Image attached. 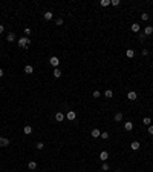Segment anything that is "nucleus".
<instances>
[{"mask_svg":"<svg viewBox=\"0 0 153 172\" xmlns=\"http://www.w3.org/2000/svg\"><path fill=\"white\" fill-rule=\"evenodd\" d=\"M29 45H31V38H29V37H22V38H18V46H20V48L28 49Z\"/></svg>","mask_w":153,"mask_h":172,"instance_id":"nucleus-1","label":"nucleus"},{"mask_svg":"<svg viewBox=\"0 0 153 172\" xmlns=\"http://www.w3.org/2000/svg\"><path fill=\"white\" fill-rule=\"evenodd\" d=\"M49 63H51L54 68H57L58 65H60V60H58V57H51V58H49Z\"/></svg>","mask_w":153,"mask_h":172,"instance_id":"nucleus-2","label":"nucleus"},{"mask_svg":"<svg viewBox=\"0 0 153 172\" xmlns=\"http://www.w3.org/2000/svg\"><path fill=\"white\" fill-rule=\"evenodd\" d=\"M127 98H129V100H132V102H135V100L138 98V94H136L135 91H130V92L127 94Z\"/></svg>","mask_w":153,"mask_h":172,"instance_id":"nucleus-3","label":"nucleus"},{"mask_svg":"<svg viewBox=\"0 0 153 172\" xmlns=\"http://www.w3.org/2000/svg\"><path fill=\"white\" fill-rule=\"evenodd\" d=\"M66 117H67V120H70V121H72V120L77 118V112H75V111H69V112L66 114Z\"/></svg>","mask_w":153,"mask_h":172,"instance_id":"nucleus-4","label":"nucleus"},{"mask_svg":"<svg viewBox=\"0 0 153 172\" xmlns=\"http://www.w3.org/2000/svg\"><path fill=\"white\" fill-rule=\"evenodd\" d=\"M0 146L2 148H6V146H9V140L5 137H0Z\"/></svg>","mask_w":153,"mask_h":172,"instance_id":"nucleus-5","label":"nucleus"},{"mask_svg":"<svg viewBox=\"0 0 153 172\" xmlns=\"http://www.w3.org/2000/svg\"><path fill=\"white\" fill-rule=\"evenodd\" d=\"M107 158H109V152L101 151V154H100V160H101V161H106Z\"/></svg>","mask_w":153,"mask_h":172,"instance_id":"nucleus-6","label":"nucleus"},{"mask_svg":"<svg viewBox=\"0 0 153 172\" xmlns=\"http://www.w3.org/2000/svg\"><path fill=\"white\" fill-rule=\"evenodd\" d=\"M90 135H92L93 138H98V137H101V131H100V129H93V131L90 132Z\"/></svg>","mask_w":153,"mask_h":172,"instance_id":"nucleus-7","label":"nucleus"},{"mask_svg":"<svg viewBox=\"0 0 153 172\" xmlns=\"http://www.w3.org/2000/svg\"><path fill=\"white\" fill-rule=\"evenodd\" d=\"M124 129H126L127 132H130V131L133 129V123H132V121H126V123H124Z\"/></svg>","mask_w":153,"mask_h":172,"instance_id":"nucleus-8","label":"nucleus"},{"mask_svg":"<svg viewBox=\"0 0 153 172\" xmlns=\"http://www.w3.org/2000/svg\"><path fill=\"white\" fill-rule=\"evenodd\" d=\"M144 34H145V35H152V34H153V26H152V25L145 26V29H144Z\"/></svg>","mask_w":153,"mask_h":172,"instance_id":"nucleus-9","label":"nucleus"},{"mask_svg":"<svg viewBox=\"0 0 153 172\" xmlns=\"http://www.w3.org/2000/svg\"><path fill=\"white\" fill-rule=\"evenodd\" d=\"M130 148H132V151H138V149L141 148V144H139V141H133V143L130 144Z\"/></svg>","mask_w":153,"mask_h":172,"instance_id":"nucleus-10","label":"nucleus"},{"mask_svg":"<svg viewBox=\"0 0 153 172\" xmlns=\"http://www.w3.org/2000/svg\"><path fill=\"white\" fill-rule=\"evenodd\" d=\"M23 132H25V134H26V135H29V134H32V128H31V126H29V125H26V126H25V128H23Z\"/></svg>","mask_w":153,"mask_h":172,"instance_id":"nucleus-11","label":"nucleus"},{"mask_svg":"<svg viewBox=\"0 0 153 172\" xmlns=\"http://www.w3.org/2000/svg\"><path fill=\"white\" fill-rule=\"evenodd\" d=\"M25 72L26 74H32V72H34V68H32L31 65H26V66H25Z\"/></svg>","mask_w":153,"mask_h":172,"instance_id":"nucleus-12","label":"nucleus"},{"mask_svg":"<svg viewBox=\"0 0 153 172\" xmlns=\"http://www.w3.org/2000/svg\"><path fill=\"white\" fill-rule=\"evenodd\" d=\"M52 74H54V77H55V79H60V77H61V71L58 69V68H55Z\"/></svg>","mask_w":153,"mask_h":172,"instance_id":"nucleus-13","label":"nucleus"},{"mask_svg":"<svg viewBox=\"0 0 153 172\" xmlns=\"http://www.w3.org/2000/svg\"><path fill=\"white\" fill-rule=\"evenodd\" d=\"M35 167H37V163H35V161H29V163H28V169L34 171Z\"/></svg>","mask_w":153,"mask_h":172,"instance_id":"nucleus-14","label":"nucleus"},{"mask_svg":"<svg viewBox=\"0 0 153 172\" xmlns=\"http://www.w3.org/2000/svg\"><path fill=\"white\" fill-rule=\"evenodd\" d=\"M55 120H57V121H63V120H64V114H61V112H58V114L55 115Z\"/></svg>","mask_w":153,"mask_h":172,"instance_id":"nucleus-15","label":"nucleus"},{"mask_svg":"<svg viewBox=\"0 0 153 172\" xmlns=\"http://www.w3.org/2000/svg\"><path fill=\"white\" fill-rule=\"evenodd\" d=\"M115 121H122V114H121V112H116V114H115Z\"/></svg>","mask_w":153,"mask_h":172,"instance_id":"nucleus-16","label":"nucleus"},{"mask_svg":"<svg viewBox=\"0 0 153 172\" xmlns=\"http://www.w3.org/2000/svg\"><path fill=\"white\" fill-rule=\"evenodd\" d=\"M126 56H127L129 58H133V56H135V51H133V49H127V51H126Z\"/></svg>","mask_w":153,"mask_h":172,"instance_id":"nucleus-17","label":"nucleus"},{"mask_svg":"<svg viewBox=\"0 0 153 172\" xmlns=\"http://www.w3.org/2000/svg\"><path fill=\"white\" fill-rule=\"evenodd\" d=\"M139 29H141V26H139L138 23H133V25H132V31H133V32H139Z\"/></svg>","mask_w":153,"mask_h":172,"instance_id":"nucleus-18","label":"nucleus"},{"mask_svg":"<svg viewBox=\"0 0 153 172\" xmlns=\"http://www.w3.org/2000/svg\"><path fill=\"white\" fill-rule=\"evenodd\" d=\"M44 20H52V12L51 11H46V12H44Z\"/></svg>","mask_w":153,"mask_h":172,"instance_id":"nucleus-19","label":"nucleus"},{"mask_svg":"<svg viewBox=\"0 0 153 172\" xmlns=\"http://www.w3.org/2000/svg\"><path fill=\"white\" fill-rule=\"evenodd\" d=\"M104 95H106V97H107V98H112V97H113V91H110V89H107V91H106V92H104Z\"/></svg>","mask_w":153,"mask_h":172,"instance_id":"nucleus-20","label":"nucleus"},{"mask_svg":"<svg viewBox=\"0 0 153 172\" xmlns=\"http://www.w3.org/2000/svg\"><path fill=\"white\" fill-rule=\"evenodd\" d=\"M6 40H8V42H14V40H15V35H14V34L11 32V34H8V37H6Z\"/></svg>","mask_w":153,"mask_h":172,"instance_id":"nucleus-21","label":"nucleus"},{"mask_svg":"<svg viewBox=\"0 0 153 172\" xmlns=\"http://www.w3.org/2000/svg\"><path fill=\"white\" fill-rule=\"evenodd\" d=\"M142 123H144V125H145V126H150V123H152V120H150V118H149V117H145V118H144V120H142Z\"/></svg>","mask_w":153,"mask_h":172,"instance_id":"nucleus-22","label":"nucleus"},{"mask_svg":"<svg viewBox=\"0 0 153 172\" xmlns=\"http://www.w3.org/2000/svg\"><path fill=\"white\" fill-rule=\"evenodd\" d=\"M119 3H121L119 0H110V5H112V6H118Z\"/></svg>","mask_w":153,"mask_h":172,"instance_id":"nucleus-23","label":"nucleus"},{"mask_svg":"<svg viewBox=\"0 0 153 172\" xmlns=\"http://www.w3.org/2000/svg\"><path fill=\"white\" fill-rule=\"evenodd\" d=\"M101 138L103 140H107L109 138V132H101Z\"/></svg>","mask_w":153,"mask_h":172,"instance_id":"nucleus-24","label":"nucleus"},{"mask_svg":"<svg viewBox=\"0 0 153 172\" xmlns=\"http://www.w3.org/2000/svg\"><path fill=\"white\" fill-rule=\"evenodd\" d=\"M110 5V0H101V6H109Z\"/></svg>","mask_w":153,"mask_h":172,"instance_id":"nucleus-25","label":"nucleus"},{"mask_svg":"<svg viewBox=\"0 0 153 172\" xmlns=\"http://www.w3.org/2000/svg\"><path fill=\"white\" fill-rule=\"evenodd\" d=\"M101 169L103 171H109V164H107V163H103L101 164Z\"/></svg>","mask_w":153,"mask_h":172,"instance_id":"nucleus-26","label":"nucleus"},{"mask_svg":"<svg viewBox=\"0 0 153 172\" xmlns=\"http://www.w3.org/2000/svg\"><path fill=\"white\" fill-rule=\"evenodd\" d=\"M35 148H37V149H43V148H44V144L41 143V141H38V143H37V146H35Z\"/></svg>","mask_w":153,"mask_h":172,"instance_id":"nucleus-27","label":"nucleus"},{"mask_svg":"<svg viewBox=\"0 0 153 172\" xmlns=\"http://www.w3.org/2000/svg\"><path fill=\"white\" fill-rule=\"evenodd\" d=\"M141 19H142V20H149V14H147V12H144V14L141 15Z\"/></svg>","mask_w":153,"mask_h":172,"instance_id":"nucleus-28","label":"nucleus"},{"mask_svg":"<svg viewBox=\"0 0 153 172\" xmlns=\"http://www.w3.org/2000/svg\"><path fill=\"white\" fill-rule=\"evenodd\" d=\"M31 32H32L31 28H25V34H26V35H31Z\"/></svg>","mask_w":153,"mask_h":172,"instance_id":"nucleus-29","label":"nucleus"},{"mask_svg":"<svg viewBox=\"0 0 153 172\" xmlns=\"http://www.w3.org/2000/svg\"><path fill=\"white\" fill-rule=\"evenodd\" d=\"M100 95H101V94H100V91H95V92H93V97H95V98H98Z\"/></svg>","mask_w":153,"mask_h":172,"instance_id":"nucleus-30","label":"nucleus"},{"mask_svg":"<svg viewBox=\"0 0 153 172\" xmlns=\"http://www.w3.org/2000/svg\"><path fill=\"white\" fill-rule=\"evenodd\" d=\"M149 134H152V135H153V125L149 126Z\"/></svg>","mask_w":153,"mask_h":172,"instance_id":"nucleus-31","label":"nucleus"},{"mask_svg":"<svg viewBox=\"0 0 153 172\" xmlns=\"http://www.w3.org/2000/svg\"><path fill=\"white\" fill-rule=\"evenodd\" d=\"M55 23H57V25H58V26H60V25H63V19H58V20H57V22H55Z\"/></svg>","mask_w":153,"mask_h":172,"instance_id":"nucleus-32","label":"nucleus"},{"mask_svg":"<svg viewBox=\"0 0 153 172\" xmlns=\"http://www.w3.org/2000/svg\"><path fill=\"white\" fill-rule=\"evenodd\" d=\"M3 29H5V28H3V25H0V34L3 32Z\"/></svg>","mask_w":153,"mask_h":172,"instance_id":"nucleus-33","label":"nucleus"},{"mask_svg":"<svg viewBox=\"0 0 153 172\" xmlns=\"http://www.w3.org/2000/svg\"><path fill=\"white\" fill-rule=\"evenodd\" d=\"M3 77V69H0V79Z\"/></svg>","mask_w":153,"mask_h":172,"instance_id":"nucleus-34","label":"nucleus"},{"mask_svg":"<svg viewBox=\"0 0 153 172\" xmlns=\"http://www.w3.org/2000/svg\"><path fill=\"white\" fill-rule=\"evenodd\" d=\"M115 172H121V171H115Z\"/></svg>","mask_w":153,"mask_h":172,"instance_id":"nucleus-35","label":"nucleus"}]
</instances>
